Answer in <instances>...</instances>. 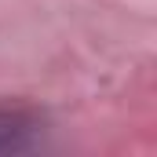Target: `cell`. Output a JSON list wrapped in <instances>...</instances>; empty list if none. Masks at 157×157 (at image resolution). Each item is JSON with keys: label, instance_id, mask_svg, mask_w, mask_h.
Listing matches in <instances>:
<instances>
[{"label": "cell", "instance_id": "6da1fadb", "mask_svg": "<svg viewBox=\"0 0 157 157\" xmlns=\"http://www.w3.org/2000/svg\"><path fill=\"white\" fill-rule=\"evenodd\" d=\"M44 139V117L26 102H0V154L37 150Z\"/></svg>", "mask_w": 157, "mask_h": 157}]
</instances>
